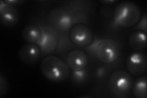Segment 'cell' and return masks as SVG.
Instances as JSON below:
<instances>
[{
  "mask_svg": "<svg viewBox=\"0 0 147 98\" xmlns=\"http://www.w3.org/2000/svg\"><path fill=\"white\" fill-rule=\"evenodd\" d=\"M40 70L42 75L52 82L66 80L71 74V69L66 63L55 55H48L41 61Z\"/></svg>",
  "mask_w": 147,
  "mask_h": 98,
  "instance_id": "cell-1",
  "label": "cell"
},
{
  "mask_svg": "<svg viewBox=\"0 0 147 98\" xmlns=\"http://www.w3.org/2000/svg\"><path fill=\"white\" fill-rule=\"evenodd\" d=\"M113 17L117 25L129 28L137 24L142 17V12L136 3L125 1L117 6L113 12Z\"/></svg>",
  "mask_w": 147,
  "mask_h": 98,
  "instance_id": "cell-2",
  "label": "cell"
},
{
  "mask_svg": "<svg viewBox=\"0 0 147 98\" xmlns=\"http://www.w3.org/2000/svg\"><path fill=\"white\" fill-rule=\"evenodd\" d=\"M133 83V78L129 73L123 70H117L109 77V90L115 96L126 97L130 94Z\"/></svg>",
  "mask_w": 147,
  "mask_h": 98,
  "instance_id": "cell-3",
  "label": "cell"
},
{
  "mask_svg": "<svg viewBox=\"0 0 147 98\" xmlns=\"http://www.w3.org/2000/svg\"><path fill=\"white\" fill-rule=\"evenodd\" d=\"M119 49L117 42L110 39L99 40L95 50V56L105 64L114 62L119 56Z\"/></svg>",
  "mask_w": 147,
  "mask_h": 98,
  "instance_id": "cell-4",
  "label": "cell"
},
{
  "mask_svg": "<svg viewBox=\"0 0 147 98\" xmlns=\"http://www.w3.org/2000/svg\"><path fill=\"white\" fill-rule=\"evenodd\" d=\"M52 28L59 32H66L73 26L72 15L63 8H55L50 11L47 17Z\"/></svg>",
  "mask_w": 147,
  "mask_h": 98,
  "instance_id": "cell-5",
  "label": "cell"
},
{
  "mask_svg": "<svg viewBox=\"0 0 147 98\" xmlns=\"http://www.w3.org/2000/svg\"><path fill=\"white\" fill-rule=\"evenodd\" d=\"M69 39L72 44L85 47L93 41V32L86 25L77 24L74 25L70 30Z\"/></svg>",
  "mask_w": 147,
  "mask_h": 98,
  "instance_id": "cell-6",
  "label": "cell"
},
{
  "mask_svg": "<svg viewBox=\"0 0 147 98\" xmlns=\"http://www.w3.org/2000/svg\"><path fill=\"white\" fill-rule=\"evenodd\" d=\"M126 68L129 73L135 76H140L146 70L147 60L146 55L142 52L131 53L126 60Z\"/></svg>",
  "mask_w": 147,
  "mask_h": 98,
  "instance_id": "cell-7",
  "label": "cell"
},
{
  "mask_svg": "<svg viewBox=\"0 0 147 98\" xmlns=\"http://www.w3.org/2000/svg\"><path fill=\"white\" fill-rule=\"evenodd\" d=\"M20 20V14L17 9L4 1H0V21L5 27L16 26Z\"/></svg>",
  "mask_w": 147,
  "mask_h": 98,
  "instance_id": "cell-8",
  "label": "cell"
},
{
  "mask_svg": "<svg viewBox=\"0 0 147 98\" xmlns=\"http://www.w3.org/2000/svg\"><path fill=\"white\" fill-rule=\"evenodd\" d=\"M42 53L39 47L34 44H26L18 51V57L22 63L28 65L36 63L40 59Z\"/></svg>",
  "mask_w": 147,
  "mask_h": 98,
  "instance_id": "cell-9",
  "label": "cell"
},
{
  "mask_svg": "<svg viewBox=\"0 0 147 98\" xmlns=\"http://www.w3.org/2000/svg\"><path fill=\"white\" fill-rule=\"evenodd\" d=\"M42 28L44 32V37L39 45L41 53L42 55L52 53L57 49L59 44V39L56 31L53 28H44V27H42Z\"/></svg>",
  "mask_w": 147,
  "mask_h": 98,
  "instance_id": "cell-10",
  "label": "cell"
},
{
  "mask_svg": "<svg viewBox=\"0 0 147 98\" xmlns=\"http://www.w3.org/2000/svg\"><path fill=\"white\" fill-rule=\"evenodd\" d=\"M66 63L72 71L85 69L88 64V56L84 50L74 49L67 55Z\"/></svg>",
  "mask_w": 147,
  "mask_h": 98,
  "instance_id": "cell-11",
  "label": "cell"
},
{
  "mask_svg": "<svg viewBox=\"0 0 147 98\" xmlns=\"http://www.w3.org/2000/svg\"><path fill=\"white\" fill-rule=\"evenodd\" d=\"M22 36L27 44H34L39 46L43 39L44 32L40 26L29 24L23 29Z\"/></svg>",
  "mask_w": 147,
  "mask_h": 98,
  "instance_id": "cell-12",
  "label": "cell"
},
{
  "mask_svg": "<svg viewBox=\"0 0 147 98\" xmlns=\"http://www.w3.org/2000/svg\"><path fill=\"white\" fill-rule=\"evenodd\" d=\"M128 45L135 52H140L146 47V33L141 30H136L130 35Z\"/></svg>",
  "mask_w": 147,
  "mask_h": 98,
  "instance_id": "cell-13",
  "label": "cell"
},
{
  "mask_svg": "<svg viewBox=\"0 0 147 98\" xmlns=\"http://www.w3.org/2000/svg\"><path fill=\"white\" fill-rule=\"evenodd\" d=\"M131 91L136 98L147 97V80L146 77L143 76L138 78L133 83Z\"/></svg>",
  "mask_w": 147,
  "mask_h": 98,
  "instance_id": "cell-14",
  "label": "cell"
},
{
  "mask_svg": "<svg viewBox=\"0 0 147 98\" xmlns=\"http://www.w3.org/2000/svg\"><path fill=\"white\" fill-rule=\"evenodd\" d=\"M72 19L73 26L77 24H84L87 23L88 18L84 13L82 12H77L74 15H72Z\"/></svg>",
  "mask_w": 147,
  "mask_h": 98,
  "instance_id": "cell-15",
  "label": "cell"
},
{
  "mask_svg": "<svg viewBox=\"0 0 147 98\" xmlns=\"http://www.w3.org/2000/svg\"><path fill=\"white\" fill-rule=\"evenodd\" d=\"M87 77V73L84 69L81 71H73L72 73V78L73 81L77 83H81L84 82Z\"/></svg>",
  "mask_w": 147,
  "mask_h": 98,
  "instance_id": "cell-16",
  "label": "cell"
},
{
  "mask_svg": "<svg viewBox=\"0 0 147 98\" xmlns=\"http://www.w3.org/2000/svg\"><path fill=\"white\" fill-rule=\"evenodd\" d=\"M136 28L137 30H141L146 33L147 31V17L146 14L142 16L140 21L137 23V25L136 26Z\"/></svg>",
  "mask_w": 147,
  "mask_h": 98,
  "instance_id": "cell-17",
  "label": "cell"
},
{
  "mask_svg": "<svg viewBox=\"0 0 147 98\" xmlns=\"http://www.w3.org/2000/svg\"><path fill=\"white\" fill-rule=\"evenodd\" d=\"M7 90L8 85L6 78L1 75L0 76V97H3L6 94Z\"/></svg>",
  "mask_w": 147,
  "mask_h": 98,
  "instance_id": "cell-18",
  "label": "cell"
},
{
  "mask_svg": "<svg viewBox=\"0 0 147 98\" xmlns=\"http://www.w3.org/2000/svg\"><path fill=\"white\" fill-rule=\"evenodd\" d=\"M100 14L101 16L105 17H111L113 16V12L112 9L107 7H102L100 9Z\"/></svg>",
  "mask_w": 147,
  "mask_h": 98,
  "instance_id": "cell-19",
  "label": "cell"
},
{
  "mask_svg": "<svg viewBox=\"0 0 147 98\" xmlns=\"http://www.w3.org/2000/svg\"><path fill=\"white\" fill-rule=\"evenodd\" d=\"M105 69L104 68H99L98 69L97 71H96V76H97L98 78H102L104 77L105 75Z\"/></svg>",
  "mask_w": 147,
  "mask_h": 98,
  "instance_id": "cell-20",
  "label": "cell"
},
{
  "mask_svg": "<svg viewBox=\"0 0 147 98\" xmlns=\"http://www.w3.org/2000/svg\"><path fill=\"white\" fill-rule=\"evenodd\" d=\"M6 4H9V5H12V6H14L17 5V4H19L20 3H22V1H17V0H15V1H4Z\"/></svg>",
  "mask_w": 147,
  "mask_h": 98,
  "instance_id": "cell-21",
  "label": "cell"
},
{
  "mask_svg": "<svg viewBox=\"0 0 147 98\" xmlns=\"http://www.w3.org/2000/svg\"><path fill=\"white\" fill-rule=\"evenodd\" d=\"M115 0H108V1H99V3L104 4V5H110V4L115 3Z\"/></svg>",
  "mask_w": 147,
  "mask_h": 98,
  "instance_id": "cell-22",
  "label": "cell"
}]
</instances>
